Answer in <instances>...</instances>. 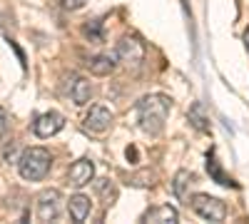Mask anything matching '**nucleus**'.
Here are the masks:
<instances>
[{
	"mask_svg": "<svg viewBox=\"0 0 249 224\" xmlns=\"http://www.w3.org/2000/svg\"><path fill=\"white\" fill-rule=\"evenodd\" d=\"M177 219H179V214H177V209L170 207V205L155 207V209H150L147 214L142 217V222H150V224H175Z\"/></svg>",
	"mask_w": 249,
	"mask_h": 224,
	"instance_id": "11",
	"label": "nucleus"
},
{
	"mask_svg": "<svg viewBox=\"0 0 249 224\" xmlns=\"http://www.w3.org/2000/svg\"><path fill=\"white\" fill-rule=\"evenodd\" d=\"M97 192H100V197L105 199V205H112V202L117 199V190H115V185L110 179H97Z\"/></svg>",
	"mask_w": 249,
	"mask_h": 224,
	"instance_id": "16",
	"label": "nucleus"
},
{
	"mask_svg": "<svg viewBox=\"0 0 249 224\" xmlns=\"http://www.w3.org/2000/svg\"><path fill=\"white\" fill-rule=\"evenodd\" d=\"M62 127H65V117H62L60 112H55V110H50V112H45V115H40V117L35 120V125H33L35 135L43 137V139L57 135Z\"/></svg>",
	"mask_w": 249,
	"mask_h": 224,
	"instance_id": "6",
	"label": "nucleus"
},
{
	"mask_svg": "<svg viewBox=\"0 0 249 224\" xmlns=\"http://www.w3.org/2000/svg\"><path fill=\"white\" fill-rule=\"evenodd\" d=\"M60 202H62V197H60L57 190L40 192V197H37V219H40V222H53V219H57L60 212H62Z\"/></svg>",
	"mask_w": 249,
	"mask_h": 224,
	"instance_id": "5",
	"label": "nucleus"
},
{
	"mask_svg": "<svg viewBox=\"0 0 249 224\" xmlns=\"http://www.w3.org/2000/svg\"><path fill=\"white\" fill-rule=\"evenodd\" d=\"M190 122H192L197 130L210 132V117L204 115V105H202V103H195V105L190 107Z\"/></svg>",
	"mask_w": 249,
	"mask_h": 224,
	"instance_id": "14",
	"label": "nucleus"
},
{
	"mask_svg": "<svg viewBox=\"0 0 249 224\" xmlns=\"http://www.w3.org/2000/svg\"><path fill=\"white\" fill-rule=\"evenodd\" d=\"M115 57L120 60L124 68H130L132 72H140V68L144 63V45L140 43L137 37H122L117 43Z\"/></svg>",
	"mask_w": 249,
	"mask_h": 224,
	"instance_id": "3",
	"label": "nucleus"
},
{
	"mask_svg": "<svg viewBox=\"0 0 249 224\" xmlns=\"http://www.w3.org/2000/svg\"><path fill=\"white\" fill-rule=\"evenodd\" d=\"M90 3V0H60V8H65V10H80V8H85Z\"/></svg>",
	"mask_w": 249,
	"mask_h": 224,
	"instance_id": "18",
	"label": "nucleus"
},
{
	"mask_svg": "<svg viewBox=\"0 0 249 224\" xmlns=\"http://www.w3.org/2000/svg\"><path fill=\"white\" fill-rule=\"evenodd\" d=\"M244 45H247V50H249V28H247V33H244Z\"/></svg>",
	"mask_w": 249,
	"mask_h": 224,
	"instance_id": "21",
	"label": "nucleus"
},
{
	"mask_svg": "<svg viewBox=\"0 0 249 224\" xmlns=\"http://www.w3.org/2000/svg\"><path fill=\"white\" fill-rule=\"evenodd\" d=\"M53 165V157L45 147H28L18 159V172L28 182H40L45 179Z\"/></svg>",
	"mask_w": 249,
	"mask_h": 224,
	"instance_id": "2",
	"label": "nucleus"
},
{
	"mask_svg": "<svg viewBox=\"0 0 249 224\" xmlns=\"http://www.w3.org/2000/svg\"><path fill=\"white\" fill-rule=\"evenodd\" d=\"M130 157H132V159H137V150H135V147H130V150H127V159H130Z\"/></svg>",
	"mask_w": 249,
	"mask_h": 224,
	"instance_id": "20",
	"label": "nucleus"
},
{
	"mask_svg": "<svg viewBox=\"0 0 249 224\" xmlns=\"http://www.w3.org/2000/svg\"><path fill=\"white\" fill-rule=\"evenodd\" d=\"M82 125H85L88 132L102 135L105 130H110V125H112V112L107 107H102V105H95V107H90V112H88V117H85Z\"/></svg>",
	"mask_w": 249,
	"mask_h": 224,
	"instance_id": "7",
	"label": "nucleus"
},
{
	"mask_svg": "<svg viewBox=\"0 0 249 224\" xmlns=\"http://www.w3.org/2000/svg\"><path fill=\"white\" fill-rule=\"evenodd\" d=\"M68 92H70V97H72V103H75L77 107H82V105L90 103V97H92V85H90V80L72 75L70 83H68Z\"/></svg>",
	"mask_w": 249,
	"mask_h": 224,
	"instance_id": "9",
	"label": "nucleus"
},
{
	"mask_svg": "<svg viewBox=\"0 0 249 224\" xmlns=\"http://www.w3.org/2000/svg\"><path fill=\"white\" fill-rule=\"evenodd\" d=\"M190 207L207 222H224V217H227V205L210 194H195L190 199Z\"/></svg>",
	"mask_w": 249,
	"mask_h": 224,
	"instance_id": "4",
	"label": "nucleus"
},
{
	"mask_svg": "<svg viewBox=\"0 0 249 224\" xmlns=\"http://www.w3.org/2000/svg\"><path fill=\"white\" fill-rule=\"evenodd\" d=\"M85 35L90 40H102V23L100 20H90V23L85 25Z\"/></svg>",
	"mask_w": 249,
	"mask_h": 224,
	"instance_id": "17",
	"label": "nucleus"
},
{
	"mask_svg": "<svg viewBox=\"0 0 249 224\" xmlns=\"http://www.w3.org/2000/svg\"><path fill=\"white\" fill-rule=\"evenodd\" d=\"M170 110H172V100L167 95H147V97H142L140 103H137V122H140V127L142 132H147V135H160L164 130V122H167L170 117Z\"/></svg>",
	"mask_w": 249,
	"mask_h": 224,
	"instance_id": "1",
	"label": "nucleus"
},
{
	"mask_svg": "<svg viewBox=\"0 0 249 224\" xmlns=\"http://www.w3.org/2000/svg\"><path fill=\"white\" fill-rule=\"evenodd\" d=\"M85 65H88L90 72L97 75V77H105V75L115 72V68H117V63H115V57H112V55H95V57L88 60Z\"/></svg>",
	"mask_w": 249,
	"mask_h": 224,
	"instance_id": "12",
	"label": "nucleus"
},
{
	"mask_svg": "<svg viewBox=\"0 0 249 224\" xmlns=\"http://www.w3.org/2000/svg\"><path fill=\"white\" fill-rule=\"evenodd\" d=\"M207 172H210V177L217 182V185H222V187H232V190L239 187L237 182L222 170V165H219V159H217V152H214V150H210V155H207Z\"/></svg>",
	"mask_w": 249,
	"mask_h": 224,
	"instance_id": "10",
	"label": "nucleus"
},
{
	"mask_svg": "<svg viewBox=\"0 0 249 224\" xmlns=\"http://www.w3.org/2000/svg\"><path fill=\"white\" fill-rule=\"evenodd\" d=\"M90 197H85V194H75V197H70V202H68V209H70V217L75 219V222H85L88 217H90Z\"/></svg>",
	"mask_w": 249,
	"mask_h": 224,
	"instance_id": "13",
	"label": "nucleus"
},
{
	"mask_svg": "<svg viewBox=\"0 0 249 224\" xmlns=\"http://www.w3.org/2000/svg\"><path fill=\"white\" fill-rule=\"evenodd\" d=\"M192 182V174L187 170H179L175 174V182H172V190H175V197L177 199H187V185Z\"/></svg>",
	"mask_w": 249,
	"mask_h": 224,
	"instance_id": "15",
	"label": "nucleus"
},
{
	"mask_svg": "<svg viewBox=\"0 0 249 224\" xmlns=\"http://www.w3.org/2000/svg\"><path fill=\"white\" fill-rule=\"evenodd\" d=\"M92 177H95V165H92L90 159H85V157L77 159L75 165L70 167V172H68L70 185H72V187H77V190H80V187H85V185H90Z\"/></svg>",
	"mask_w": 249,
	"mask_h": 224,
	"instance_id": "8",
	"label": "nucleus"
},
{
	"mask_svg": "<svg viewBox=\"0 0 249 224\" xmlns=\"http://www.w3.org/2000/svg\"><path fill=\"white\" fill-rule=\"evenodd\" d=\"M5 130H8V115H5L3 107H0V137L5 135Z\"/></svg>",
	"mask_w": 249,
	"mask_h": 224,
	"instance_id": "19",
	"label": "nucleus"
}]
</instances>
